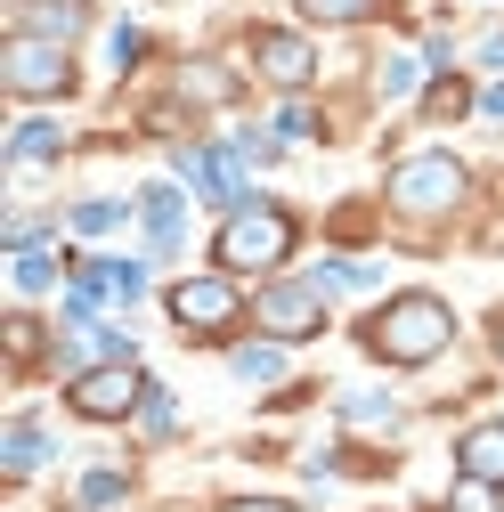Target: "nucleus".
Listing matches in <instances>:
<instances>
[{
    "mask_svg": "<svg viewBox=\"0 0 504 512\" xmlns=\"http://www.w3.org/2000/svg\"><path fill=\"white\" fill-rule=\"evenodd\" d=\"M448 342H456V309L439 293H399L391 309L366 317V350L391 358V366H431Z\"/></svg>",
    "mask_w": 504,
    "mask_h": 512,
    "instance_id": "f257e3e1",
    "label": "nucleus"
},
{
    "mask_svg": "<svg viewBox=\"0 0 504 512\" xmlns=\"http://www.w3.org/2000/svg\"><path fill=\"white\" fill-rule=\"evenodd\" d=\"M464 163L456 155H407L399 171H391V204L407 212V220H448L456 204H464Z\"/></svg>",
    "mask_w": 504,
    "mask_h": 512,
    "instance_id": "f03ea898",
    "label": "nucleus"
},
{
    "mask_svg": "<svg viewBox=\"0 0 504 512\" xmlns=\"http://www.w3.org/2000/svg\"><path fill=\"white\" fill-rule=\"evenodd\" d=\"M212 252H220V269H277L293 252V220L277 204H236Z\"/></svg>",
    "mask_w": 504,
    "mask_h": 512,
    "instance_id": "7ed1b4c3",
    "label": "nucleus"
},
{
    "mask_svg": "<svg viewBox=\"0 0 504 512\" xmlns=\"http://www.w3.org/2000/svg\"><path fill=\"white\" fill-rule=\"evenodd\" d=\"M0 82H9L17 98H66V90H74V57H66V41L17 33L9 49H0Z\"/></svg>",
    "mask_w": 504,
    "mask_h": 512,
    "instance_id": "20e7f679",
    "label": "nucleus"
},
{
    "mask_svg": "<svg viewBox=\"0 0 504 512\" xmlns=\"http://www.w3.org/2000/svg\"><path fill=\"white\" fill-rule=\"evenodd\" d=\"M147 399V382H139V366L131 358H114V366H90V374H74V391H66V407L74 415H90V423H114V415H131Z\"/></svg>",
    "mask_w": 504,
    "mask_h": 512,
    "instance_id": "39448f33",
    "label": "nucleus"
},
{
    "mask_svg": "<svg viewBox=\"0 0 504 512\" xmlns=\"http://www.w3.org/2000/svg\"><path fill=\"white\" fill-rule=\"evenodd\" d=\"M171 317L187 334H228L236 326V285L228 277H187V285H171Z\"/></svg>",
    "mask_w": 504,
    "mask_h": 512,
    "instance_id": "423d86ee",
    "label": "nucleus"
},
{
    "mask_svg": "<svg viewBox=\"0 0 504 512\" xmlns=\"http://www.w3.org/2000/svg\"><path fill=\"white\" fill-rule=\"evenodd\" d=\"M261 326L277 334V342H309L326 326V293L318 285H269L261 293Z\"/></svg>",
    "mask_w": 504,
    "mask_h": 512,
    "instance_id": "0eeeda50",
    "label": "nucleus"
},
{
    "mask_svg": "<svg viewBox=\"0 0 504 512\" xmlns=\"http://www.w3.org/2000/svg\"><path fill=\"white\" fill-rule=\"evenodd\" d=\"M139 285H147L139 261H90V269L74 277V317H90L98 301H139Z\"/></svg>",
    "mask_w": 504,
    "mask_h": 512,
    "instance_id": "6e6552de",
    "label": "nucleus"
},
{
    "mask_svg": "<svg viewBox=\"0 0 504 512\" xmlns=\"http://www.w3.org/2000/svg\"><path fill=\"white\" fill-rule=\"evenodd\" d=\"M252 57H261V74L285 82V90H301L309 74H318V49H309L301 33H261V41H252Z\"/></svg>",
    "mask_w": 504,
    "mask_h": 512,
    "instance_id": "1a4fd4ad",
    "label": "nucleus"
},
{
    "mask_svg": "<svg viewBox=\"0 0 504 512\" xmlns=\"http://www.w3.org/2000/svg\"><path fill=\"white\" fill-rule=\"evenodd\" d=\"M456 464H464V480H496L504 488V423H472L456 439Z\"/></svg>",
    "mask_w": 504,
    "mask_h": 512,
    "instance_id": "9d476101",
    "label": "nucleus"
},
{
    "mask_svg": "<svg viewBox=\"0 0 504 512\" xmlns=\"http://www.w3.org/2000/svg\"><path fill=\"white\" fill-rule=\"evenodd\" d=\"M179 171L196 179V196H212V204H236V155H212V147H187V155H179Z\"/></svg>",
    "mask_w": 504,
    "mask_h": 512,
    "instance_id": "9b49d317",
    "label": "nucleus"
},
{
    "mask_svg": "<svg viewBox=\"0 0 504 512\" xmlns=\"http://www.w3.org/2000/svg\"><path fill=\"white\" fill-rule=\"evenodd\" d=\"M179 90L196 98V106H228V98H236V82H228L220 66H204V57H187V66H179Z\"/></svg>",
    "mask_w": 504,
    "mask_h": 512,
    "instance_id": "f8f14e48",
    "label": "nucleus"
},
{
    "mask_svg": "<svg viewBox=\"0 0 504 512\" xmlns=\"http://www.w3.org/2000/svg\"><path fill=\"white\" fill-rule=\"evenodd\" d=\"M82 17H74V0H25V33L33 41H66Z\"/></svg>",
    "mask_w": 504,
    "mask_h": 512,
    "instance_id": "ddd939ff",
    "label": "nucleus"
},
{
    "mask_svg": "<svg viewBox=\"0 0 504 512\" xmlns=\"http://www.w3.org/2000/svg\"><path fill=\"white\" fill-rule=\"evenodd\" d=\"M147 236H155V252H171L179 244V196H171V187H147Z\"/></svg>",
    "mask_w": 504,
    "mask_h": 512,
    "instance_id": "4468645a",
    "label": "nucleus"
},
{
    "mask_svg": "<svg viewBox=\"0 0 504 512\" xmlns=\"http://www.w3.org/2000/svg\"><path fill=\"white\" fill-rule=\"evenodd\" d=\"M301 17L309 25H366V17H383V0H301Z\"/></svg>",
    "mask_w": 504,
    "mask_h": 512,
    "instance_id": "2eb2a0df",
    "label": "nucleus"
},
{
    "mask_svg": "<svg viewBox=\"0 0 504 512\" xmlns=\"http://www.w3.org/2000/svg\"><path fill=\"white\" fill-rule=\"evenodd\" d=\"M41 447H49V439H41L33 423H9V439H0V464H9V472H33Z\"/></svg>",
    "mask_w": 504,
    "mask_h": 512,
    "instance_id": "dca6fc26",
    "label": "nucleus"
},
{
    "mask_svg": "<svg viewBox=\"0 0 504 512\" xmlns=\"http://www.w3.org/2000/svg\"><path fill=\"white\" fill-rule=\"evenodd\" d=\"M57 147H66V139H57V122H25V131L9 139V155H17V163H41V155H57Z\"/></svg>",
    "mask_w": 504,
    "mask_h": 512,
    "instance_id": "f3484780",
    "label": "nucleus"
},
{
    "mask_svg": "<svg viewBox=\"0 0 504 512\" xmlns=\"http://www.w3.org/2000/svg\"><path fill=\"white\" fill-rule=\"evenodd\" d=\"M350 423H358V431H391V423H399V407L366 391V399H350Z\"/></svg>",
    "mask_w": 504,
    "mask_h": 512,
    "instance_id": "a211bd4d",
    "label": "nucleus"
},
{
    "mask_svg": "<svg viewBox=\"0 0 504 512\" xmlns=\"http://www.w3.org/2000/svg\"><path fill=\"white\" fill-rule=\"evenodd\" d=\"M448 512H504V504H496V480H464V488L448 496Z\"/></svg>",
    "mask_w": 504,
    "mask_h": 512,
    "instance_id": "6ab92c4d",
    "label": "nucleus"
},
{
    "mask_svg": "<svg viewBox=\"0 0 504 512\" xmlns=\"http://www.w3.org/2000/svg\"><path fill=\"white\" fill-rule=\"evenodd\" d=\"M114 220H122V212H114V204H82V212H74V228H82V236H106V228H114Z\"/></svg>",
    "mask_w": 504,
    "mask_h": 512,
    "instance_id": "aec40b11",
    "label": "nucleus"
},
{
    "mask_svg": "<svg viewBox=\"0 0 504 512\" xmlns=\"http://www.w3.org/2000/svg\"><path fill=\"white\" fill-rule=\"evenodd\" d=\"M464 106H472L464 82H439V90H431V114H464Z\"/></svg>",
    "mask_w": 504,
    "mask_h": 512,
    "instance_id": "412c9836",
    "label": "nucleus"
},
{
    "mask_svg": "<svg viewBox=\"0 0 504 512\" xmlns=\"http://www.w3.org/2000/svg\"><path fill=\"white\" fill-rule=\"evenodd\" d=\"M17 285H25V293L49 285V261H41V252H17Z\"/></svg>",
    "mask_w": 504,
    "mask_h": 512,
    "instance_id": "4be33fe9",
    "label": "nucleus"
},
{
    "mask_svg": "<svg viewBox=\"0 0 504 512\" xmlns=\"http://www.w3.org/2000/svg\"><path fill=\"white\" fill-rule=\"evenodd\" d=\"M9 350H17V358L41 350V326H33V317H9Z\"/></svg>",
    "mask_w": 504,
    "mask_h": 512,
    "instance_id": "5701e85b",
    "label": "nucleus"
},
{
    "mask_svg": "<svg viewBox=\"0 0 504 512\" xmlns=\"http://www.w3.org/2000/svg\"><path fill=\"white\" fill-rule=\"evenodd\" d=\"M82 496H90V504H114V496H122V480H114V472H90V480H82Z\"/></svg>",
    "mask_w": 504,
    "mask_h": 512,
    "instance_id": "b1692460",
    "label": "nucleus"
},
{
    "mask_svg": "<svg viewBox=\"0 0 504 512\" xmlns=\"http://www.w3.org/2000/svg\"><path fill=\"white\" fill-rule=\"evenodd\" d=\"M236 366H244V374H252V382H269V374H277V350H244V358H236Z\"/></svg>",
    "mask_w": 504,
    "mask_h": 512,
    "instance_id": "393cba45",
    "label": "nucleus"
},
{
    "mask_svg": "<svg viewBox=\"0 0 504 512\" xmlns=\"http://www.w3.org/2000/svg\"><path fill=\"white\" fill-rule=\"evenodd\" d=\"M147 431H155V439L171 431V399H163V391H147Z\"/></svg>",
    "mask_w": 504,
    "mask_h": 512,
    "instance_id": "a878e982",
    "label": "nucleus"
},
{
    "mask_svg": "<svg viewBox=\"0 0 504 512\" xmlns=\"http://www.w3.org/2000/svg\"><path fill=\"white\" fill-rule=\"evenodd\" d=\"M220 512H293V504H277V496H236V504H220Z\"/></svg>",
    "mask_w": 504,
    "mask_h": 512,
    "instance_id": "bb28decb",
    "label": "nucleus"
},
{
    "mask_svg": "<svg viewBox=\"0 0 504 512\" xmlns=\"http://www.w3.org/2000/svg\"><path fill=\"white\" fill-rule=\"evenodd\" d=\"M488 114H504V82H496V90H488Z\"/></svg>",
    "mask_w": 504,
    "mask_h": 512,
    "instance_id": "cd10ccee",
    "label": "nucleus"
},
{
    "mask_svg": "<svg viewBox=\"0 0 504 512\" xmlns=\"http://www.w3.org/2000/svg\"><path fill=\"white\" fill-rule=\"evenodd\" d=\"M496 350H504V326H496Z\"/></svg>",
    "mask_w": 504,
    "mask_h": 512,
    "instance_id": "c85d7f7f",
    "label": "nucleus"
}]
</instances>
